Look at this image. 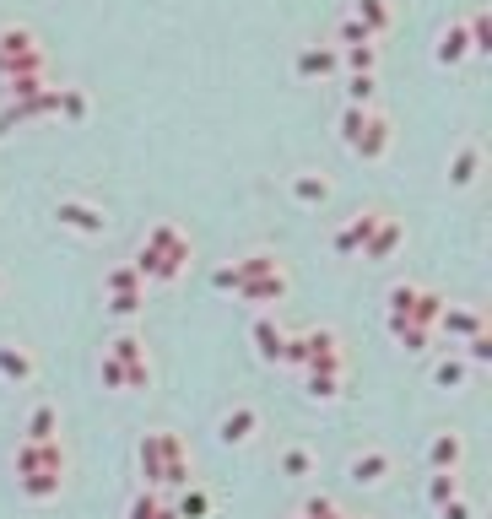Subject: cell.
Listing matches in <instances>:
<instances>
[{
    "label": "cell",
    "instance_id": "4fadbf2b",
    "mask_svg": "<svg viewBox=\"0 0 492 519\" xmlns=\"http://www.w3.org/2000/svg\"><path fill=\"white\" fill-rule=\"evenodd\" d=\"M460 455H465V444H460L455 433H438L433 444H428V460L438 465V471H455V465H460Z\"/></svg>",
    "mask_w": 492,
    "mask_h": 519
},
{
    "label": "cell",
    "instance_id": "30bf717a",
    "mask_svg": "<svg viewBox=\"0 0 492 519\" xmlns=\"http://www.w3.org/2000/svg\"><path fill=\"white\" fill-rule=\"evenodd\" d=\"M0 379H33V352L17 341H0Z\"/></svg>",
    "mask_w": 492,
    "mask_h": 519
},
{
    "label": "cell",
    "instance_id": "7c38bea8",
    "mask_svg": "<svg viewBox=\"0 0 492 519\" xmlns=\"http://www.w3.org/2000/svg\"><path fill=\"white\" fill-rule=\"evenodd\" d=\"M87 109H92V98L82 87H55V114L65 119V125H82Z\"/></svg>",
    "mask_w": 492,
    "mask_h": 519
},
{
    "label": "cell",
    "instance_id": "9c48e42d",
    "mask_svg": "<svg viewBox=\"0 0 492 519\" xmlns=\"http://www.w3.org/2000/svg\"><path fill=\"white\" fill-rule=\"evenodd\" d=\"M260 428V417H255V406H233L228 417H222V444H249Z\"/></svg>",
    "mask_w": 492,
    "mask_h": 519
},
{
    "label": "cell",
    "instance_id": "ffe728a7",
    "mask_svg": "<svg viewBox=\"0 0 492 519\" xmlns=\"http://www.w3.org/2000/svg\"><path fill=\"white\" fill-rule=\"evenodd\" d=\"M444 330H455V336H476V330H482V314L455 309V314H444Z\"/></svg>",
    "mask_w": 492,
    "mask_h": 519
},
{
    "label": "cell",
    "instance_id": "d6986e66",
    "mask_svg": "<svg viewBox=\"0 0 492 519\" xmlns=\"http://www.w3.org/2000/svg\"><path fill=\"white\" fill-rule=\"evenodd\" d=\"M282 471H287V476H309V471H314V455H309L303 444H292V449H282Z\"/></svg>",
    "mask_w": 492,
    "mask_h": 519
},
{
    "label": "cell",
    "instance_id": "603a6c76",
    "mask_svg": "<svg viewBox=\"0 0 492 519\" xmlns=\"http://www.w3.org/2000/svg\"><path fill=\"white\" fill-rule=\"evenodd\" d=\"M0 82H6V60H0Z\"/></svg>",
    "mask_w": 492,
    "mask_h": 519
},
{
    "label": "cell",
    "instance_id": "2e32d148",
    "mask_svg": "<svg viewBox=\"0 0 492 519\" xmlns=\"http://www.w3.org/2000/svg\"><path fill=\"white\" fill-rule=\"evenodd\" d=\"M341 87H347V103H357V109H374L379 76H341Z\"/></svg>",
    "mask_w": 492,
    "mask_h": 519
},
{
    "label": "cell",
    "instance_id": "277c9868",
    "mask_svg": "<svg viewBox=\"0 0 492 519\" xmlns=\"http://www.w3.org/2000/svg\"><path fill=\"white\" fill-rule=\"evenodd\" d=\"M287 195H292L298 206L314 211V206H325L330 195H336V184H330V173H319V168H298V173L287 179Z\"/></svg>",
    "mask_w": 492,
    "mask_h": 519
},
{
    "label": "cell",
    "instance_id": "6da1fadb",
    "mask_svg": "<svg viewBox=\"0 0 492 519\" xmlns=\"http://www.w3.org/2000/svg\"><path fill=\"white\" fill-rule=\"evenodd\" d=\"M347 146H352L357 157H368V163H379V157L395 146V119H390V114H384L379 103H374V109L363 114V130H357V136H352Z\"/></svg>",
    "mask_w": 492,
    "mask_h": 519
},
{
    "label": "cell",
    "instance_id": "cb8c5ba5",
    "mask_svg": "<svg viewBox=\"0 0 492 519\" xmlns=\"http://www.w3.org/2000/svg\"><path fill=\"white\" fill-rule=\"evenodd\" d=\"M0 287H6V276H0Z\"/></svg>",
    "mask_w": 492,
    "mask_h": 519
},
{
    "label": "cell",
    "instance_id": "e0dca14e",
    "mask_svg": "<svg viewBox=\"0 0 492 519\" xmlns=\"http://www.w3.org/2000/svg\"><path fill=\"white\" fill-rule=\"evenodd\" d=\"M428 498L438 503V509H444L449 498H460V482H455V471H438L433 482H428Z\"/></svg>",
    "mask_w": 492,
    "mask_h": 519
},
{
    "label": "cell",
    "instance_id": "5bb4252c",
    "mask_svg": "<svg viewBox=\"0 0 492 519\" xmlns=\"http://www.w3.org/2000/svg\"><path fill=\"white\" fill-rule=\"evenodd\" d=\"M465 33H471V55H487L492 49V11L476 6L471 17H465Z\"/></svg>",
    "mask_w": 492,
    "mask_h": 519
},
{
    "label": "cell",
    "instance_id": "3957f363",
    "mask_svg": "<svg viewBox=\"0 0 492 519\" xmlns=\"http://www.w3.org/2000/svg\"><path fill=\"white\" fill-rule=\"evenodd\" d=\"M433 60L449 65V71L471 60V33H465V17H455V22H444V28H438V38H433Z\"/></svg>",
    "mask_w": 492,
    "mask_h": 519
},
{
    "label": "cell",
    "instance_id": "8992f818",
    "mask_svg": "<svg viewBox=\"0 0 492 519\" xmlns=\"http://www.w3.org/2000/svg\"><path fill=\"white\" fill-rule=\"evenodd\" d=\"M55 217H60V228H71V233H82V238H92V233L109 228V217H103L92 201H60Z\"/></svg>",
    "mask_w": 492,
    "mask_h": 519
},
{
    "label": "cell",
    "instance_id": "52a82bcc",
    "mask_svg": "<svg viewBox=\"0 0 492 519\" xmlns=\"http://www.w3.org/2000/svg\"><path fill=\"white\" fill-rule=\"evenodd\" d=\"M476 173H482V141H460L455 152H449V184H476Z\"/></svg>",
    "mask_w": 492,
    "mask_h": 519
},
{
    "label": "cell",
    "instance_id": "5b68a950",
    "mask_svg": "<svg viewBox=\"0 0 492 519\" xmlns=\"http://www.w3.org/2000/svg\"><path fill=\"white\" fill-rule=\"evenodd\" d=\"M347 17H352L357 28H363V33L379 44V38L395 28V0H352V6H347Z\"/></svg>",
    "mask_w": 492,
    "mask_h": 519
},
{
    "label": "cell",
    "instance_id": "9a60e30c",
    "mask_svg": "<svg viewBox=\"0 0 492 519\" xmlns=\"http://www.w3.org/2000/svg\"><path fill=\"white\" fill-rule=\"evenodd\" d=\"M60 428V417H55V406H33V417H28V444H49Z\"/></svg>",
    "mask_w": 492,
    "mask_h": 519
},
{
    "label": "cell",
    "instance_id": "8fae6325",
    "mask_svg": "<svg viewBox=\"0 0 492 519\" xmlns=\"http://www.w3.org/2000/svg\"><path fill=\"white\" fill-rule=\"evenodd\" d=\"M341 76H379V44L341 49Z\"/></svg>",
    "mask_w": 492,
    "mask_h": 519
},
{
    "label": "cell",
    "instance_id": "ac0fdd59",
    "mask_svg": "<svg viewBox=\"0 0 492 519\" xmlns=\"http://www.w3.org/2000/svg\"><path fill=\"white\" fill-rule=\"evenodd\" d=\"M433 384H444V390H460V384H465V363H460V357H444V363L433 368Z\"/></svg>",
    "mask_w": 492,
    "mask_h": 519
},
{
    "label": "cell",
    "instance_id": "7a4b0ae2",
    "mask_svg": "<svg viewBox=\"0 0 492 519\" xmlns=\"http://www.w3.org/2000/svg\"><path fill=\"white\" fill-rule=\"evenodd\" d=\"M292 71H298L303 82H336V76H341V49L330 44V38H314V44L298 49Z\"/></svg>",
    "mask_w": 492,
    "mask_h": 519
},
{
    "label": "cell",
    "instance_id": "44dd1931",
    "mask_svg": "<svg viewBox=\"0 0 492 519\" xmlns=\"http://www.w3.org/2000/svg\"><path fill=\"white\" fill-rule=\"evenodd\" d=\"M255 341H260L265 357H282V330H276L271 319H260V325H255Z\"/></svg>",
    "mask_w": 492,
    "mask_h": 519
},
{
    "label": "cell",
    "instance_id": "ba28073f",
    "mask_svg": "<svg viewBox=\"0 0 492 519\" xmlns=\"http://www.w3.org/2000/svg\"><path fill=\"white\" fill-rule=\"evenodd\" d=\"M347 476L357 487H379L384 476H390V455H384V449H363V455L347 465Z\"/></svg>",
    "mask_w": 492,
    "mask_h": 519
},
{
    "label": "cell",
    "instance_id": "7402d4cb",
    "mask_svg": "<svg viewBox=\"0 0 492 519\" xmlns=\"http://www.w3.org/2000/svg\"><path fill=\"white\" fill-rule=\"evenodd\" d=\"M179 509H184V514H206V498H201V492H190V498H184Z\"/></svg>",
    "mask_w": 492,
    "mask_h": 519
}]
</instances>
